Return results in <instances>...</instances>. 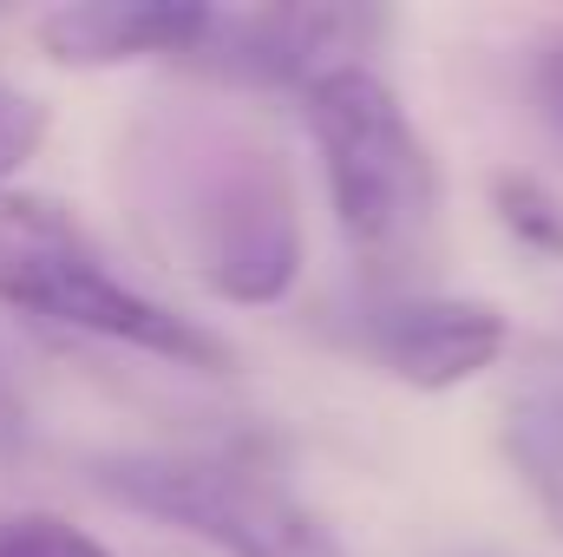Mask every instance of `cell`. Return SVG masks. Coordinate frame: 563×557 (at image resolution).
I'll return each mask as SVG.
<instances>
[{
	"mask_svg": "<svg viewBox=\"0 0 563 557\" xmlns=\"http://www.w3.org/2000/svg\"><path fill=\"white\" fill-rule=\"evenodd\" d=\"M144 230L223 302L263 308L301 276V217L276 144L217 106H164L132 139Z\"/></svg>",
	"mask_w": 563,
	"mask_h": 557,
	"instance_id": "1",
	"label": "cell"
},
{
	"mask_svg": "<svg viewBox=\"0 0 563 557\" xmlns=\"http://www.w3.org/2000/svg\"><path fill=\"white\" fill-rule=\"evenodd\" d=\"M301 112L354 263L380 295L420 282L439 256V171L394 86L374 66H341L301 92Z\"/></svg>",
	"mask_w": 563,
	"mask_h": 557,
	"instance_id": "2",
	"label": "cell"
},
{
	"mask_svg": "<svg viewBox=\"0 0 563 557\" xmlns=\"http://www.w3.org/2000/svg\"><path fill=\"white\" fill-rule=\"evenodd\" d=\"M0 302L26 321L92 335L170 368H230V348L210 328L112 276L99 243L53 197H0Z\"/></svg>",
	"mask_w": 563,
	"mask_h": 557,
	"instance_id": "3",
	"label": "cell"
},
{
	"mask_svg": "<svg viewBox=\"0 0 563 557\" xmlns=\"http://www.w3.org/2000/svg\"><path fill=\"white\" fill-rule=\"evenodd\" d=\"M92 485L125 512L164 518L223 557H347L328 525L295 505L269 472L197 452H112L92 459Z\"/></svg>",
	"mask_w": 563,
	"mask_h": 557,
	"instance_id": "4",
	"label": "cell"
},
{
	"mask_svg": "<svg viewBox=\"0 0 563 557\" xmlns=\"http://www.w3.org/2000/svg\"><path fill=\"white\" fill-rule=\"evenodd\" d=\"M387 33V13L361 7H256V13H210V33L184 66L223 86H288L308 92L341 66H367L361 53Z\"/></svg>",
	"mask_w": 563,
	"mask_h": 557,
	"instance_id": "5",
	"label": "cell"
},
{
	"mask_svg": "<svg viewBox=\"0 0 563 557\" xmlns=\"http://www.w3.org/2000/svg\"><path fill=\"white\" fill-rule=\"evenodd\" d=\"M361 335L407 387H426V394H445L505 354V315L485 302H445V295H380L367 302Z\"/></svg>",
	"mask_w": 563,
	"mask_h": 557,
	"instance_id": "6",
	"label": "cell"
},
{
	"mask_svg": "<svg viewBox=\"0 0 563 557\" xmlns=\"http://www.w3.org/2000/svg\"><path fill=\"white\" fill-rule=\"evenodd\" d=\"M217 7L184 0H86L40 20V46L59 66H132V59H190Z\"/></svg>",
	"mask_w": 563,
	"mask_h": 557,
	"instance_id": "7",
	"label": "cell"
},
{
	"mask_svg": "<svg viewBox=\"0 0 563 557\" xmlns=\"http://www.w3.org/2000/svg\"><path fill=\"white\" fill-rule=\"evenodd\" d=\"M505 459L563 538V348L538 341L505 394Z\"/></svg>",
	"mask_w": 563,
	"mask_h": 557,
	"instance_id": "8",
	"label": "cell"
},
{
	"mask_svg": "<svg viewBox=\"0 0 563 557\" xmlns=\"http://www.w3.org/2000/svg\"><path fill=\"white\" fill-rule=\"evenodd\" d=\"M492 204H498V217H505V230H511L518 243H531V250H544V256H563V204L538 184V177L505 171V177L492 184Z\"/></svg>",
	"mask_w": 563,
	"mask_h": 557,
	"instance_id": "9",
	"label": "cell"
},
{
	"mask_svg": "<svg viewBox=\"0 0 563 557\" xmlns=\"http://www.w3.org/2000/svg\"><path fill=\"white\" fill-rule=\"evenodd\" d=\"M0 557H112L99 538L53 512H0Z\"/></svg>",
	"mask_w": 563,
	"mask_h": 557,
	"instance_id": "10",
	"label": "cell"
},
{
	"mask_svg": "<svg viewBox=\"0 0 563 557\" xmlns=\"http://www.w3.org/2000/svg\"><path fill=\"white\" fill-rule=\"evenodd\" d=\"M40 139H46V106L20 86H0V197L20 177V164L40 151Z\"/></svg>",
	"mask_w": 563,
	"mask_h": 557,
	"instance_id": "11",
	"label": "cell"
},
{
	"mask_svg": "<svg viewBox=\"0 0 563 557\" xmlns=\"http://www.w3.org/2000/svg\"><path fill=\"white\" fill-rule=\"evenodd\" d=\"M531 106H538L551 144L563 151V33H551V40L531 53Z\"/></svg>",
	"mask_w": 563,
	"mask_h": 557,
	"instance_id": "12",
	"label": "cell"
},
{
	"mask_svg": "<svg viewBox=\"0 0 563 557\" xmlns=\"http://www.w3.org/2000/svg\"><path fill=\"white\" fill-rule=\"evenodd\" d=\"M20 446H26V401L7 381V368H0V459H13Z\"/></svg>",
	"mask_w": 563,
	"mask_h": 557,
	"instance_id": "13",
	"label": "cell"
}]
</instances>
